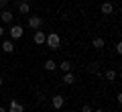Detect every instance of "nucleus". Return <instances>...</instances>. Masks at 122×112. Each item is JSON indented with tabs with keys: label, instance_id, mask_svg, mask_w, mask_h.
Listing matches in <instances>:
<instances>
[{
	"label": "nucleus",
	"instance_id": "7ed1b4c3",
	"mask_svg": "<svg viewBox=\"0 0 122 112\" xmlns=\"http://www.w3.org/2000/svg\"><path fill=\"white\" fill-rule=\"evenodd\" d=\"M26 21H29V29H41V25H43V18L41 16H26Z\"/></svg>",
	"mask_w": 122,
	"mask_h": 112
},
{
	"label": "nucleus",
	"instance_id": "9d476101",
	"mask_svg": "<svg viewBox=\"0 0 122 112\" xmlns=\"http://www.w3.org/2000/svg\"><path fill=\"white\" fill-rule=\"evenodd\" d=\"M112 12H114L112 2H104V4H102V14H112Z\"/></svg>",
	"mask_w": 122,
	"mask_h": 112
},
{
	"label": "nucleus",
	"instance_id": "f257e3e1",
	"mask_svg": "<svg viewBox=\"0 0 122 112\" xmlns=\"http://www.w3.org/2000/svg\"><path fill=\"white\" fill-rule=\"evenodd\" d=\"M45 45H47L49 49H59L61 45V37L57 33H49L47 35V39H45Z\"/></svg>",
	"mask_w": 122,
	"mask_h": 112
},
{
	"label": "nucleus",
	"instance_id": "f3484780",
	"mask_svg": "<svg viewBox=\"0 0 122 112\" xmlns=\"http://www.w3.org/2000/svg\"><path fill=\"white\" fill-rule=\"evenodd\" d=\"M8 2H10V0H0V10H4L6 6H8Z\"/></svg>",
	"mask_w": 122,
	"mask_h": 112
},
{
	"label": "nucleus",
	"instance_id": "20e7f679",
	"mask_svg": "<svg viewBox=\"0 0 122 112\" xmlns=\"http://www.w3.org/2000/svg\"><path fill=\"white\" fill-rule=\"evenodd\" d=\"M16 8H18V12H20V14H29L30 12V2H29V0H18Z\"/></svg>",
	"mask_w": 122,
	"mask_h": 112
},
{
	"label": "nucleus",
	"instance_id": "dca6fc26",
	"mask_svg": "<svg viewBox=\"0 0 122 112\" xmlns=\"http://www.w3.org/2000/svg\"><path fill=\"white\" fill-rule=\"evenodd\" d=\"M79 112H94V110H92V106H90V104H83Z\"/></svg>",
	"mask_w": 122,
	"mask_h": 112
},
{
	"label": "nucleus",
	"instance_id": "39448f33",
	"mask_svg": "<svg viewBox=\"0 0 122 112\" xmlns=\"http://www.w3.org/2000/svg\"><path fill=\"white\" fill-rule=\"evenodd\" d=\"M8 112H25V106H22L18 100H10V104H8Z\"/></svg>",
	"mask_w": 122,
	"mask_h": 112
},
{
	"label": "nucleus",
	"instance_id": "423d86ee",
	"mask_svg": "<svg viewBox=\"0 0 122 112\" xmlns=\"http://www.w3.org/2000/svg\"><path fill=\"white\" fill-rule=\"evenodd\" d=\"M51 104H53V108H55V110H61V108H63V104H65V98H63V96H53L51 98Z\"/></svg>",
	"mask_w": 122,
	"mask_h": 112
},
{
	"label": "nucleus",
	"instance_id": "6ab92c4d",
	"mask_svg": "<svg viewBox=\"0 0 122 112\" xmlns=\"http://www.w3.org/2000/svg\"><path fill=\"white\" fill-rule=\"evenodd\" d=\"M2 35H4V29H2V25H0V37H2Z\"/></svg>",
	"mask_w": 122,
	"mask_h": 112
},
{
	"label": "nucleus",
	"instance_id": "4468645a",
	"mask_svg": "<svg viewBox=\"0 0 122 112\" xmlns=\"http://www.w3.org/2000/svg\"><path fill=\"white\" fill-rule=\"evenodd\" d=\"M92 45H94L96 49H102V47H104V39H102V37H94V41H92Z\"/></svg>",
	"mask_w": 122,
	"mask_h": 112
},
{
	"label": "nucleus",
	"instance_id": "f03ea898",
	"mask_svg": "<svg viewBox=\"0 0 122 112\" xmlns=\"http://www.w3.org/2000/svg\"><path fill=\"white\" fill-rule=\"evenodd\" d=\"M22 33H25V29H22L20 25H12V27H10V31H8V35H10V41H16V39H20V37H22Z\"/></svg>",
	"mask_w": 122,
	"mask_h": 112
},
{
	"label": "nucleus",
	"instance_id": "a211bd4d",
	"mask_svg": "<svg viewBox=\"0 0 122 112\" xmlns=\"http://www.w3.org/2000/svg\"><path fill=\"white\" fill-rule=\"evenodd\" d=\"M116 53H122V43H120V41L116 43Z\"/></svg>",
	"mask_w": 122,
	"mask_h": 112
},
{
	"label": "nucleus",
	"instance_id": "ddd939ff",
	"mask_svg": "<svg viewBox=\"0 0 122 112\" xmlns=\"http://www.w3.org/2000/svg\"><path fill=\"white\" fill-rule=\"evenodd\" d=\"M45 69H47V71H55V69H57V63H55L53 59H47V61H45Z\"/></svg>",
	"mask_w": 122,
	"mask_h": 112
},
{
	"label": "nucleus",
	"instance_id": "1a4fd4ad",
	"mask_svg": "<svg viewBox=\"0 0 122 112\" xmlns=\"http://www.w3.org/2000/svg\"><path fill=\"white\" fill-rule=\"evenodd\" d=\"M2 51H4V53H12L14 51V43H12V41H4V43H2Z\"/></svg>",
	"mask_w": 122,
	"mask_h": 112
},
{
	"label": "nucleus",
	"instance_id": "aec40b11",
	"mask_svg": "<svg viewBox=\"0 0 122 112\" xmlns=\"http://www.w3.org/2000/svg\"><path fill=\"white\" fill-rule=\"evenodd\" d=\"M0 112H6V108H4V106H0Z\"/></svg>",
	"mask_w": 122,
	"mask_h": 112
},
{
	"label": "nucleus",
	"instance_id": "2eb2a0df",
	"mask_svg": "<svg viewBox=\"0 0 122 112\" xmlns=\"http://www.w3.org/2000/svg\"><path fill=\"white\" fill-rule=\"evenodd\" d=\"M106 78H108L110 82H114V80H116V71H114V69H108V71H106Z\"/></svg>",
	"mask_w": 122,
	"mask_h": 112
},
{
	"label": "nucleus",
	"instance_id": "0eeeda50",
	"mask_svg": "<svg viewBox=\"0 0 122 112\" xmlns=\"http://www.w3.org/2000/svg\"><path fill=\"white\" fill-rule=\"evenodd\" d=\"M45 39H47V35H45L43 31L37 29V33H35V37H33V41H35L37 45H45Z\"/></svg>",
	"mask_w": 122,
	"mask_h": 112
},
{
	"label": "nucleus",
	"instance_id": "412c9836",
	"mask_svg": "<svg viewBox=\"0 0 122 112\" xmlns=\"http://www.w3.org/2000/svg\"><path fill=\"white\" fill-rule=\"evenodd\" d=\"M96 112H104V110H102V108H98V110H96Z\"/></svg>",
	"mask_w": 122,
	"mask_h": 112
},
{
	"label": "nucleus",
	"instance_id": "6e6552de",
	"mask_svg": "<svg viewBox=\"0 0 122 112\" xmlns=\"http://www.w3.org/2000/svg\"><path fill=\"white\" fill-rule=\"evenodd\" d=\"M0 21L2 22H6V25H8V22H12V12H10V10H0Z\"/></svg>",
	"mask_w": 122,
	"mask_h": 112
},
{
	"label": "nucleus",
	"instance_id": "4be33fe9",
	"mask_svg": "<svg viewBox=\"0 0 122 112\" xmlns=\"http://www.w3.org/2000/svg\"><path fill=\"white\" fill-rule=\"evenodd\" d=\"M0 88H2V78H0Z\"/></svg>",
	"mask_w": 122,
	"mask_h": 112
},
{
	"label": "nucleus",
	"instance_id": "f8f14e48",
	"mask_svg": "<svg viewBox=\"0 0 122 112\" xmlns=\"http://www.w3.org/2000/svg\"><path fill=\"white\" fill-rule=\"evenodd\" d=\"M57 67H61V71H65V73H67V71H71V61H67V59H65V61H61Z\"/></svg>",
	"mask_w": 122,
	"mask_h": 112
},
{
	"label": "nucleus",
	"instance_id": "9b49d317",
	"mask_svg": "<svg viewBox=\"0 0 122 112\" xmlns=\"http://www.w3.org/2000/svg\"><path fill=\"white\" fill-rule=\"evenodd\" d=\"M73 82H75V75H73L71 71H67L65 75H63V84H67V86H71Z\"/></svg>",
	"mask_w": 122,
	"mask_h": 112
}]
</instances>
